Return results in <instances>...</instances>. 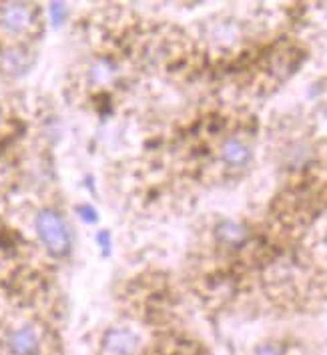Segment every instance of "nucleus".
<instances>
[{
  "label": "nucleus",
  "instance_id": "39448f33",
  "mask_svg": "<svg viewBox=\"0 0 327 355\" xmlns=\"http://www.w3.org/2000/svg\"><path fill=\"white\" fill-rule=\"evenodd\" d=\"M221 157L229 167H245L251 159L249 147L241 139H227L221 147Z\"/></svg>",
  "mask_w": 327,
  "mask_h": 355
},
{
  "label": "nucleus",
  "instance_id": "20e7f679",
  "mask_svg": "<svg viewBox=\"0 0 327 355\" xmlns=\"http://www.w3.org/2000/svg\"><path fill=\"white\" fill-rule=\"evenodd\" d=\"M141 339L129 327H115L105 336V349L111 355H136Z\"/></svg>",
  "mask_w": 327,
  "mask_h": 355
},
{
  "label": "nucleus",
  "instance_id": "7ed1b4c3",
  "mask_svg": "<svg viewBox=\"0 0 327 355\" xmlns=\"http://www.w3.org/2000/svg\"><path fill=\"white\" fill-rule=\"evenodd\" d=\"M39 12L33 4L10 2L0 6V31L8 37H33L39 31Z\"/></svg>",
  "mask_w": 327,
  "mask_h": 355
},
{
  "label": "nucleus",
  "instance_id": "f257e3e1",
  "mask_svg": "<svg viewBox=\"0 0 327 355\" xmlns=\"http://www.w3.org/2000/svg\"><path fill=\"white\" fill-rule=\"evenodd\" d=\"M35 229L39 235L42 247L53 255V257H64L71 251V231L64 219L53 209H42L37 219Z\"/></svg>",
  "mask_w": 327,
  "mask_h": 355
},
{
  "label": "nucleus",
  "instance_id": "f03ea898",
  "mask_svg": "<svg viewBox=\"0 0 327 355\" xmlns=\"http://www.w3.org/2000/svg\"><path fill=\"white\" fill-rule=\"evenodd\" d=\"M44 343V331L35 321L12 323L2 336V349L6 355H42Z\"/></svg>",
  "mask_w": 327,
  "mask_h": 355
},
{
  "label": "nucleus",
  "instance_id": "0eeeda50",
  "mask_svg": "<svg viewBox=\"0 0 327 355\" xmlns=\"http://www.w3.org/2000/svg\"><path fill=\"white\" fill-rule=\"evenodd\" d=\"M255 355H285V349L275 341H263L255 347Z\"/></svg>",
  "mask_w": 327,
  "mask_h": 355
},
{
  "label": "nucleus",
  "instance_id": "423d86ee",
  "mask_svg": "<svg viewBox=\"0 0 327 355\" xmlns=\"http://www.w3.org/2000/svg\"><path fill=\"white\" fill-rule=\"evenodd\" d=\"M217 237L227 245H237L241 243L245 237H247V231L241 227L239 223H233V221H225L223 225H219L217 229Z\"/></svg>",
  "mask_w": 327,
  "mask_h": 355
}]
</instances>
